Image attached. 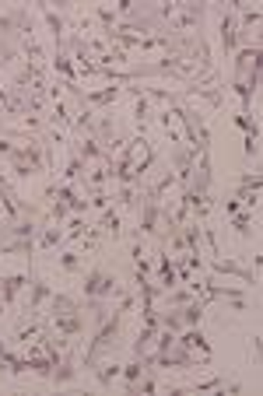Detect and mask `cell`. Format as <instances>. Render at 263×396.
I'll return each instance as SVG.
<instances>
[{
  "label": "cell",
  "instance_id": "cell-28",
  "mask_svg": "<svg viewBox=\"0 0 263 396\" xmlns=\"http://www.w3.org/2000/svg\"><path fill=\"white\" fill-rule=\"evenodd\" d=\"M49 67L56 70V77H63V81H77V67H74V60H70L67 53H53Z\"/></svg>",
  "mask_w": 263,
  "mask_h": 396
},
{
  "label": "cell",
  "instance_id": "cell-42",
  "mask_svg": "<svg viewBox=\"0 0 263 396\" xmlns=\"http://www.w3.org/2000/svg\"><path fill=\"white\" fill-rule=\"evenodd\" d=\"M249 354H253V361L260 358V333H253V337H249Z\"/></svg>",
  "mask_w": 263,
  "mask_h": 396
},
{
  "label": "cell",
  "instance_id": "cell-20",
  "mask_svg": "<svg viewBox=\"0 0 263 396\" xmlns=\"http://www.w3.org/2000/svg\"><path fill=\"white\" fill-rule=\"evenodd\" d=\"M253 60H260V42H246V46L239 49V56H235V67H232V81H242Z\"/></svg>",
  "mask_w": 263,
  "mask_h": 396
},
{
  "label": "cell",
  "instance_id": "cell-36",
  "mask_svg": "<svg viewBox=\"0 0 263 396\" xmlns=\"http://www.w3.org/2000/svg\"><path fill=\"white\" fill-rule=\"evenodd\" d=\"M67 214H70V207H67L63 200H53V204H49V214H46V218H49L53 225H63V218H67Z\"/></svg>",
  "mask_w": 263,
  "mask_h": 396
},
{
  "label": "cell",
  "instance_id": "cell-26",
  "mask_svg": "<svg viewBox=\"0 0 263 396\" xmlns=\"http://www.w3.org/2000/svg\"><path fill=\"white\" fill-rule=\"evenodd\" d=\"M92 18L99 22V29H102V35H109L116 25H120V15H116V8H109V4H99L95 11H92Z\"/></svg>",
  "mask_w": 263,
  "mask_h": 396
},
{
  "label": "cell",
  "instance_id": "cell-17",
  "mask_svg": "<svg viewBox=\"0 0 263 396\" xmlns=\"http://www.w3.org/2000/svg\"><path fill=\"white\" fill-rule=\"evenodd\" d=\"M123 88H127V84H109V88H99V91H84V106H88V109L109 106V102H116V98L123 95Z\"/></svg>",
  "mask_w": 263,
  "mask_h": 396
},
{
  "label": "cell",
  "instance_id": "cell-11",
  "mask_svg": "<svg viewBox=\"0 0 263 396\" xmlns=\"http://www.w3.org/2000/svg\"><path fill=\"white\" fill-rule=\"evenodd\" d=\"M22 287H29V274H0V302L11 309L18 302Z\"/></svg>",
  "mask_w": 263,
  "mask_h": 396
},
{
  "label": "cell",
  "instance_id": "cell-34",
  "mask_svg": "<svg viewBox=\"0 0 263 396\" xmlns=\"http://www.w3.org/2000/svg\"><path fill=\"white\" fill-rule=\"evenodd\" d=\"M161 330H172V333H180V330H183V316H180V309L161 312Z\"/></svg>",
  "mask_w": 263,
  "mask_h": 396
},
{
  "label": "cell",
  "instance_id": "cell-6",
  "mask_svg": "<svg viewBox=\"0 0 263 396\" xmlns=\"http://www.w3.org/2000/svg\"><path fill=\"white\" fill-rule=\"evenodd\" d=\"M218 46H221V56H232V53H235V46H239L235 4H225V8H218Z\"/></svg>",
  "mask_w": 263,
  "mask_h": 396
},
{
  "label": "cell",
  "instance_id": "cell-31",
  "mask_svg": "<svg viewBox=\"0 0 263 396\" xmlns=\"http://www.w3.org/2000/svg\"><path fill=\"white\" fill-rule=\"evenodd\" d=\"M161 326H144L141 333H137V340L130 344V351H134V358H144L148 351H151V340H154V333H158Z\"/></svg>",
  "mask_w": 263,
  "mask_h": 396
},
{
  "label": "cell",
  "instance_id": "cell-27",
  "mask_svg": "<svg viewBox=\"0 0 263 396\" xmlns=\"http://www.w3.org/2000/svg\"><path fill=\"white\" fill-rule=\"evenodd\" d=\"M204 302H200V294H197V299H190L183 309H180V316H183V326H200V319H204Z\"/></svg>",
  "mask_w": 263,
  "mask_h": 396
},
{
  "label": "cell",
  "instance_id": "cell-38",
  "mask_svg": "<svg viewBox=\"0 0 263 396\" xmlns=\"http://www.w3.org/2000/svg\"><path fill=\"white\" fill-rule=\"evenodd\" d=\"M260 182H263L260 172H246V175L239 179V189H260Z\"/></svg>",
  "mask_w": 263,
  "mask_h": 396
},
{
  "label": "cell",
  "instance_id": "cell-44",
  "mask_svg": "<svg viewBox=\"0 0 263 396\" xmlns=\"http://www.w3.org/2000/svg\"><path fill=\"white\" fill-rule=\"evenodd\" d=\"M4 351H8V344H4V340H0V354H4Z\"/></svg>",
  "mask_w": 263,
  "mask_h": 396
},
{
  "label": "cell",
  "instance_id": "cell-43",
  "mask_svg": "<svg viewBox=\"0 0 263 396\" xmlns=\"http://www.w3.org/2000/svg\"><path fill=\"white\" fill-rule=\"evenodd\" d=\"M165 134H168V144H172V148H175V144H183V134H180V130H175V127H168Z\"/></svg>",
  "mask_w": 263,
  "mask_h": 396
},
{
  "label": "cell",
  "instance_id": "cell-12",
  "mask_svg": "<svg viewBox=\"0 0 263 396\" xmlns=\"http://www.w3.org/2000/svg\"><path fill=\"white\" fill-rule=\"evenodd\" d=\"M180 393H242V386H239V382H232V379H225V375H214V379L190 382V386H186V389H180Z\"/></svg>",
  "mask_w": 263,
  "mask_h": 396
},
{
  "label": "cell",
  "instance_id": "cell-24",
  "mask_svg": "<svg viewBox=\"0 0 263 396\" xmlns=\"http://www.w3.org/2000/svg\"><path fill=\"white\" fill-rule=\"evenodd\" d=\"M225 221H228V228H235V235L253 239V225H256V214H253V211H239V214H232V218H225Z\"/></svg>",
  "mask_w": 263,
  "mask_h": 396
},
{
  "label": "cell",
  "instance_id": "cell-32",
  "mask_svg": "<svg viewBox=\"0 0 263 396\" xmlns=\"http://www.w3.org/2000/svg\"><path fill=\"white\" fill-rule=\"evenodd\" d=\"M232 120H235V127H239V130H242L246 137H253V141H260V123H256L253 116H239V113H235Z\"/></svg>",
  "mask_w": 263,
  "mask_h": 396
},
{
  "label": "cell",
  "instance_id": "cell-5",
  "mask_svg": "<svg viewBox=\"0 0 263 396\" xmlns=\"http://www.w3.org/2000/svg\"><path fill=\"white\" fill-rule=\"evenodd\" d=\"M49 294H53V287L35 274V267H32V256H29V302L22 306V319H32V316H39L42 312V306L49 302Z\"/></svg>",
  "mask_w": 263,
  "mask_h": 396
},
{
  "label": "cell",
  "instance_id": "cell-39",
  "mask_svg": "<svg viewBox=\"0 0 263 396\" xmlns=\"http://www.w3.org/2000/svg\"><path fill=\"white\" fill-rule=\"evenodd\" d=\"M15 148H18L15 141H8V137H0V158H11V155H15Z\"/></svg>",
  "mask_w": 263,
  "mask_h": 396
},
{
  "label": "cell",
  "instance_id": "cell-29",
  "mask_svg": "<svg viewBox=\"0 0 263 396\" xmlns=\"http://www.w3.org/2000/svg\"><path fill=\"white\" fill-rule=\"evenodd\" d=\"M144 368H148V361H144V358H134L130 365H123V375H120V379H123V386H127V393H137L134 386H137V379L144 375Z\"/></svg>",
  "mask_w": 263,
  "mask_h": 396
},
{
  "label": "cell",
  "instance_id": "cell-35",
  "mask_svg": "<svg viewBox=\"0 0 263 396\" xmlns=\"http://www.w3.org/2000/svg\"><path fill=\"white\" fill-rule=\"evenodd\" d=\"M113 204V193L109 189H102V193H92V196H88V207H92V211H106Z\"/></svg>",
  "mask_w": 263,
  "mask_h": 396
},
{
  "label": "cell",
  "instance_id": "cell-19",
  "mask_svg": "<svg viewBox=\"0 0 263 396\" xmlns=\"http://www.w3.org/2000/svg\"><path fill=\"white\" fill-rule=\"evenodd\" d=\"M74 148H77V155H81L84 161H99V165H102V161H106V165L113 161V158L106 155V148H102L99 141H92V137H81V141H74Z\"/></svg>",
  "mask_w": 263,
  "mask_h": 396
},
{
  "label": "cell",
  "instance_id": "cell-13",
  "mask_svg": "<svg viewBox=\"0 0 263 396\" xmlns=\"http://www.w3.org/2000/svg\"><path fill=\"white\" fill-rule=\"evenodd\" d=\"M207 267H211V274H232V277H242L246 284H256V270L253 267H242V263H235V260H207Z\"/></svg>",
  "mask_w": 263,
  "mask_h": 396
},
{
  "label": "cell",
  "instance_id": "cell-37",
  "mask_svg": "<svg viewBox=\"0 0 263 396\" xmlns=\"http://www.w3.org/2000/svg\"><path fill=\"white\" fill-rule=\"evenodd\" d=\"M32 175H35V168H32V165H25V161H11V179L25 182V179H32Z\"/></svg>",
  "mask_w": 263,
  "mask_h": 396
},
{
  "label": "cell",
  "instance_id": "cell-15",
  "mask_svg": "<svg viewBox=\"0 0 263 396\" xmlns=\"http://www.w3.org/2000/svg\"><path fill=\"white\" fill-rule=\"evenodd\" d=\"M175 344L186 347V351H200V354L211 358V344H207V337L200 333V326H183L180 333H175Z\"/></svg>",
  "mask_w": 263,
  "mask_h": 396
},
{
  "label": "cell",
  "instance_id": "cell-22",
  "mask_svg": "<svg viewBox=\"0 0 263 396\" xmlns=\"http://www.w3.org/2000/svg\"><path fill=\"white\" fill-rule=\"evenodd\" d=\"M63 246V225H46L42 232H39V239H35V249H42V253H49V249H60Z\"/></svg>",
  "mask_w": 263,
  "mask_h": 396
},
{
  "label": "cell",
  "instance_id": "cell-18",
  "mask_svg": "<svg viewBox=\"0 0 263 396\" xmlns=\"http://www.w3.org/2000/svg\"><path fill=\"white\" fill-rule=\"evenodd\" d=\"M92 375H95V382H99L102 389H113V382L123 375V365H120V361H113V358H109V361H102V365L95 361V365H92Z\"/></svg>",
  "mask_w": 263,
  "mask_h": 396
},
{
  "label": "cell",
  "instance_id": "cell-21",
  "mask_svg": "<svg viewBox=\"0 0 263 396\" xmlns=\"http://www.w3.org/2000/svg\"><path fill=\"white\" fill-rule=\"evenodd\" d=\"M53 127H63L67 134L74 130V109H70V102L67 98H60V102H53V109H49V116H46Z\"/></svg>",
  "mask_w": 263,
  "mask_h": 396
},
{
  "label": "cell",
  "instance_id": "cell-2",
  "mask_svg": "<svg viewBox=\"0 0 263 396\" xmlns=\"http://www.w3.org/2000/svg\"><path fill=\"white\" fill-rule=\"evenodd\" d=\"M120 330H123V312H120V309H113V312H109V319H106L102 326H95V333H92V344H88L84 361H81V365H84V372L99 361V354H102L106 347H116Z\"/></svg>",
  "mask_w": 263,
  "mask_h": 396
},
{
  "label": "cell",
  "instance_id": "cell-41",
  "mask_svg": "<svg viewBox=\"0 0 263 396\" xmlns=\"http://www.w3.org/2000/svg\"><path fill=\"white\" fill-rule=\"evenodd\" d=\"M172 120H175V116H172V109H165V113H158V123H161L165 130H168V127H175Z\"/></svg>",
  "mask_w": 263,
  "mask_h": 396
},
{
  "label": "cell",
  "instance_id": "cell-16",
  "mask_svg": "<svg viewBox=\"0 0 263 396\" xmlns=\"http://www.w3.org/2000/svg\"><path fill=\"white\" fill-rule=\"evenodd\" d=\"M84 172H88V161L77 155V148H74V141L67 144V165H63V182H81L84 179Z\"/></svg>",
  "mask_w": 263,
  "mask_h": 396
},
{
  "label": "cell",
  "instance_id": "cell-33",
  "mask_svg": "<svg viewBox=\"0 0 263 396\" xmlns=\"http://www.w3.org/2000/svg\"><path fill=\"white\" fill-rule=\"evenodd\" d=\"M165 235H168V253H172V256H183V253H186V242H183V228H168Z\"/></svg>",
  "mask_w": 263,
  "mask_h": 396
},
{
  "label": "cell",
  "instance_id": "cell-4",
  "mask_svg": "<svg viewBox=\"0 0 263 396\" xmlns=\"http://www.w3.org/2000/svg\"><path fill=\"white\" fill-rule=\"evenodd\" d=\"M81 291H84V299H106V302H113L116 291H120V280H116V274H109L106 267H92V270L84 274Z\"/></svg>",
  "mask_w": 263,
  "mask_h": 396
},
{
  "label": "cell",
  "instance_id": "cell-30",
  "mask_svg": "<svg viewBox=\"0 0 263 396\" xmlns=\"http://www.w3.org/2000/svg\"><path fill=\"white\" fill-rule=\"evenodd\" d=\"M18 42H22V53L29 56V63H42V60H46L42 46L35 42V32H22V39H18Z\"/></svg>",
  "mask_w": 263,
  "mask_h": 396
},
{
  "label": "cell",
  "instance_id": "cell-3",
  "mask_svg": "<svg viewBox=\"0 0 263 396\" xmlns=\"http://www.w3.org/2000/svg\"><path fill=\"white\" fill-rule=\"evenodd\" d=\"M211 4H175L172 22L165 25L161 35H190V32H204V18H207Z\"/></svg>",
  "mask_w": 263,
  "mask_h": 396
},
{
  "label": "cell",
  "instance_id": "cell-1",
  "mask_svg": "<svg viewBox=\"0 0 263 396\" xmlns=\"http://www.w3.org/2000/svg\"><path fill=\"white\" fill-rule=\"evenodd\" d=\"M49 326H53V333H60V337H81L84 333V299H74V294H67V291H53L49 294Z\"/></svg>",
  "mask_w": 263,
  "mask_h": 396
},
{
  "label": "cell",
  "instance_id": "cell-25",
  "mask_svg": "<svg viewBox=\"0 0 263 396\" xmlns=\"http://www.w3.org/2000/svg\"><path fill=\"white\" fill-rule=\"evenodd\" d=\"M56 267H60L63 274H81V270H84V253H81V249H63V253L56 256Z\"/></svg>",
  "mask_w": 263,
  "mask_h": 396
},
{
  "label": "cell",
  "instance_id": "cell-10",
  "mask_svg": "<svg viewBox=\"0 0 263 396\" xmlns=\"http://www.w3.org/2000/svg\"><path fill=\"white\" fill-rule=\"evenodd\" d=\"M123 95H130L134 98V127H137V134H148V123H151V98L141 91V88H123Z\"/></svg>",
  "mask_w": 263,
  "mask_h": 396
},
{
  "label": "cell",
  "instance_id": "cell-14",
  "mask_svg": "<svg viewBox=\"0 0 263 396\" xmlns=\"http://www.w3.org/2000/svg\"><path fill=\"white\" fill-rule=\"evenodd\" d=\"M77 372H81V368H77V354L67 347V351H63V358H60V365L53 368L49 382H53V386H67V382H74V379H77Z\"/></svg>",
  "mask_w": 263,
  "mask_h": 396
},
{
  "label": "cell",
  "instance_id": "cell-9",
  "mask_svg": "<svg viewBox=\"0 0 263 396\" xmlns=\"http://www.w3.org/2000/svg\"><path fill=\"white\" fill-rule=\"evenodd\" d=\"M35 11L42 15V22L49 25L53 32V53H63V42H67V18L60 11H53L49 4H35Z\"/></svg>",
  "mask_w": 263,
  "mask_h": 396
},
{
  "label": "cell",
  "instance_id": "cell-7",
  "mask_svg": "<svg viewBox=\"0 0 263 396\" xmlns=\"http://www.w3.org/2000/svg\"><path fill=\"white\" fill-rule=\"evenodd\" d=\"M137 232L141 235H161V200H154V196L144 189L141 193V214H137Z\"/></svg>",
  "mask_w": 263,
  "mask_h": 396
},
{
  "label": "cell",
  "instance_id": "cell-45",
  "mask_svg": "<svg viewBox=\"0 0 263 396\" xmlns=\"http://www.w3.org/2000/svg\"><path fill=\"white\" fill-rule=\"evenodd\" d=\"M0 221H4V211H0Z\"/></svg>",
  "mask_w": 263,
  "mask_h": 396
},
{
  "label": "cell",
  "instance_id": "cell-8",
  "mask_svg": "<svg viewBox=\"0 0 263 396\" xmlns=\"http://www.w3.org/2000/svg\"><path fill=\"white\" fill-rule=\"evenodd\" d=\"M25 106H29V91L4 84L0 88V120H25Z\"/></svg>",
  "mask_w": 263,
  "mask_h": 396
},
{
  "label": "cell",
  "instance_id": "cell-40",
  "mask_svg": "<svg viewBox=\"0 0 263 396\" xmlns=\"http://www.w3.org/2000/svg\"><path fill=\"white\" fill-rule=\"evenodd\" d=\"M242 211V204L235 200V196H228V200H225V218H232V214H239Z\"/></svg>",
  "mask_w": 263,
  "mask_h": 396
},
{
  "label": "cell",
  "instance_id": "cell-23",
  "mask_svg": "<svg viewBox=\"0 0 263 396\" xmlns=\"http://www.w3.org/2000/svg\"><path fill=\"white\" fill-rule=\"evenodd\" d=\"M95 228H102V232H109L113 235V242L123 235V218H120V211H116V204H109L106 211H102V218H99V225Z\"/></svg>",
  "mask_w": 263,
  "mask_h": 396
}]
</instances>
